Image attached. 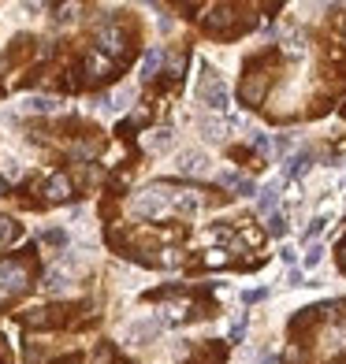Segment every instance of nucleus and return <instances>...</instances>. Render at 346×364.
I'll return each mask as SVG.
<instances>
[{
  "instance_id": "nucleus-1",
  "label": "nucleus",
  "mask_w": 346,
  "mask_h": 364,
  "mask_svg": "<svg viewBox=\"0 0 346 364\" xmlns=\"http://www.w3.org/2000/svg\"><path fill=\"white\" fill-rule=\"evenodd\" d=\"M172 197L175 193L168 186H150L130 201V208H135V216H142V220H160V216L172 212Z\"/></svg>"
},
{
  "instance_id": "nucleus-2",
  "label": "nucleus",
  "mask_w": 346,
  "mask_h": 364,
  "mask_svg": "<svg viewBox=\"0 0 346 364\" xmlns=\"http://www.w3.org/2000/svg\"><path fill=\"white\" fill-rule=\"evenodd\" d=\"M201 101L212 112H227V105H231V93L224 86V78L216 71H209V68H205V78H201Z\"/></svg>"
},
{
  "instance_id": "nucleus-3",
  "label": "nucleus",
  "mask_w": 346,
  "mask_h": 364,
  "mask_svg": "<svg viewBox=\"0 0 346 364\" xmlns=\"http://www.w3.org/2000/svg\"><path fill=\"white\" fill-rule=\"evenodd\" d=\"M30 283V272L19 260H4L0 264V294H23Z\"/></svg>"
},
{
  "instance_id": "nucleus-4",
  "label": "nucleus",
  "mask_w": 346,
  "mask_h": 364,
  "mask_svg": "<svg viewBox=\"0 0 346 364\" xmlns=\"http://www.w3.org/2000/svg\"><path fill=\"white\" fill-rule=\"evenodd\" d=\"M175 168H179V175L205 178V175H209V168H212V160L201 153V149H183V153H179V160H175Z\"/></svg>"
},
{
  "instance_id": "nucleus-5",
  "label": "nucleus",
  "mask_w": 346,
  "mask_h": 364,
  "mask_svg": "<svg viewBox=\"0 0 346 364\" xmlns=\"http://www.w3.org/2000/svg\"><path fill=\"white\" fill-rule=\"evenodd\" d=\"M160 320L157 316H142V320H135V323H130L127 327V342L130 346H150V342H157L160 338Z\"/></svg>"
},
{
  "instance_id": "nucleus-6",
  "label": "nucleus",
  "mask_w": 346,
  "mask_h": 364,
  "mask_svg": "<svg viewBox=\"0 0 346 364\" xmlns=\"http://www.w3.org/2000/svg\"><path fill=\"white\" fill-rule=\"evenodd\" d=\"M97 53H105L108 60L123 56L127 53V38L115 26H101V30H97Z\"/></svg>"
},
{
  "instance_id": "nucleus-7",
  "label": "nucleus",
  "mask_w": 346,
  "mask_h": 364,
  "mask_svg": "<svg viewBox=\"0 0 346 364\" xmlns=\"http://www.w3.org/2000/svg\"><path fill=\"white\" fill-rule=\"evenodd\" d=\"M71 272H75V268H68V264H56V268L45 272V283H41V287H45L48 294H63V290L71 287Z\"/></svg>"
},
{
  "instance_id": "nucleus-8",
  "label": "nucleus",
  "mask_w": 346,
  "mask_h": 364,
  "mask_svg": "<svg viewBox=\"0 0 346 364\" xmlns=\"http://www.w3.org/2000/svg\"><path fill=\"white\" fill-rule=\"evenodd\" d=\"M197 208H201V193H197V190H175L172 212H179V216H194Z\"/></svg>"
},
{
  "instance_id": "nucleus-9",
  "label": "nucleus",
  "mask_w": 346,
  "mask_h": 364,
  "mask_svg": "<svg viewBox=\"0 0 346 364\" xmlns=\"http://www.w3.org/2000/svg\"><path fill=\"white\" fill-rule=\"evenodd\" d=\"M235 127H242V119H201V134L209 141H224Z\"/></svg>"
},
{
  "instance_id": "nucleus-10",
  "label": "nucleus",
  "mask_w": 346,
  "mask_h": 364,
  "mask_svg": "<svg viewBox=\"0 0 346 364\" xmlns=\"http://www.w3.org/2000/svg\"><path fill=\"white\" fill-rule=\"evenodd\" d=\"M68 197H71V178L68 175H53V178H48L45 182V201H68Z\"/></svg>"
},
{
  "instance_id": "nucleus-11",
  "label": "nucleus",
  "mask_w": 346,
  "mask_h": 364,
  "mask_svg": "<svg viewBox=\"0 0 346 364\" xmlns=\"http://www.w3.org/2000/svg\"><path fill=\"white\" fill-rule=\"evenodd\" d=\"M108 75H112V60H108L105 53H90V56H86V78L105 82Z\"/></svg>"
},
{
  "instance_id": "nucleus-12",
  "label": "nucleus",
  "mask_w": 346,
  "mask_h": 364,
  "mask_svg": "<svg viewBox=\"0 0 346 364\" xmlns=\"http://www.w3.org/2000/svg\"><path fill=\"white\" fill-rule=\"evenodd\" d=\"M220 182H224L227 190H235L238 197H253V182L246 178V175H238V171H224V175H220Z\"/></svg>"
},
{
  "instance_id": "nucleus-13",
  "label": "nucleus",
  "mask_w": 346,
  "mask_h": 364,
  "mask_svg": "<svg viewBox=\"0 0 346 364\" xmlns=\"http://www.w3.org/2000/svg\"><path fill=\"white\" fill-rule=\"evenodd\" d=\"M276 205H279V182H268V186L257 193V208H261V216H272Z\"/></svg>"
},
{
  "instance_id": "nucleus-14",
  "label": "nucleus",
  "mask_w": 346,
  "mask_h": 364,
  "mask_svg": "<svg viewBox=\"0 0 346 364\" xmlns=\"http://www.w3.org/2000/svg\"><path fill=\"white\" fill-rule=\"evenodd\" d=\"M172 141H175V134L168 127H160V130H153V134H145V149H150V153H164V149H172Z\"/></svg>"
},
{
  "instance_id": "nucleus-15",
  "label": "nucleus",
  "mask_w": 346,
  "mask_h": 364,
  "mask_svg": "<svg viewBox=\"0 0 346 364\" xmlns=\"http://www.w3.org/2000/svg\"><path fill=\"white\" fill-rule=\"evenodd\" d=\"M160 63H164V53H160V48L145 53V60H142V82H153V78L160 75Z\"/></svg>"
},
{
  "instance_id": "nucleus-16",
  "label": "nucleus",
  "mask_w": 346,
  "mask_h": 364,
  "mask_svg": "<svg viewBox=\"0 0 346 364\" xmlns=\"http://www.w3.org/2000/svg\"><path fill=\"white\" fill-rule=\"evenodd\" d=\"M231 19H235V11H231L227 4H220V8H212V11L205 15V26H209V30H224Z\"/></svg>"
},
{
  "instance_id": "nucleus-17",
  "label": "nucleus",
  "mask_w": 346,
  "mask_h": 364,
  "mask_svg": "<svg viewBox=\"0 0 346 364\" xmlns=\"http://www.w3.org/2000/svg\"><path fill=\"white\" fill-rule=\"evenodd\" d=\"M309 168H313V156H309V153H294V156L287 160V175H290V178H302Z\"/></svg>"
},
{
  "instance_id": "nucleus-18",
  "label": "nucleus",
  "mask_w": 346,
  "mask_h": 364,
  "mask_svg": "<svg viewBox=\"0 0 346 364\" xmlns=\"http://www.w3.org/2000/svg\"><path fill=\"white\" fill-rule=\"evenodd\" d=\"M164 320H172V323H179V320H187L190 316V301H164Z\"/></svg>"
},
{
  "instance_id": "nucleus-19",
  "label": "nucleus",
  "mask_w": 346,
  "mask_h": 364,
  "mask_svg": "<svg viewBox=\"0 0 346 364\" xmlns=\"http://www.w3.org/2000/svg\"><path fill=\"white\" fill-rule=\"evenodd\" d=\"M0 178H4V182H19L23 178V164L15 156H4V160H0Z\"/></svg>"
},
{
  "instance_id": "nucleus-20",
  "label": "nucleus",
  "mask_w": 346,
  "mask_h": 364,
  "mask_svg": "<svg viewBox=\"0 0 346 364\" xmlns=\"http://www.w3.org/2000/svg\"><path fill=\"white\" fill-rule=\"evenodd\" d=\"M23 108H26V112H41V115H48V112H56L60 105L53 101V97H26Z\"/></svg>"
},
{
  "instance_id": "nucleus-21",
  "label": "nucleus",
  "mask_w": 346,
  "mask_h": 364,
  "mask_svg": "<svg viewBox=\"0 0 346 364\" xmlns=\"http://www.w3.org/2000/svg\"><path fill=\"white\" fill-rule=\"evenodd\" d=\"M15 238H19V223L8 220V216H0V250H4V245H11Z\"/></svg>"
},
{
  "instance_id": "nucleus-22",
  "label": "nucleus",
  "mask_w": 346,
  "mask_h": 364,
  "mask_svg": "<svg viewBox=\"0 0 346 364\" xmlns=\"http://www.w3.org/2000/svg\"><path fill=\"white\" fill-rule=\"evenodd\" d=\"M41 242L45 245H53V250H68V230H60V227H53V230H45V235H41Z\"/></svg>"
},
{
  "instance_id": "nucleus-23",
  "label": "nucleus",
  "mask_w": 346,
  "mask_h": 364,
  "mask_svg": "<svg viewBox=\"0 0 346 364\" xmlns=\"http://www.w3.org/2000/svg\"><path fill=\"white\" fill-rule=\"evenodd\" d=\"M23 323L26 327H48V323H53V316H48V309H30L26 316H23Z\"/></svg>"
},
{
  "instance_id": "nucleus-24",
  "label": "nucleus",
  "mask_w": 346,
  "mask_h": 364,
  "mask_svg": "<svg viewBox=\"0 0 346 364\" xmlns=\"http://www.w3.org/2000/svg\"><path fill=\"white\" fill-rule=\"evenodd\" d=\"M157 264H160V268H179V264H183V253H179V250H160Z\"/></svg>"
},
{
  "instance_id": "nucleus-25",
  "label": "nucleus",
  "mask_w": 346,
  "mask_h": 364,
  "mask_svg": "<svg viewBox=\"0 0 346 364\" xmlns=\"http://www.w3.org/2000/svg\"><path fill=\"white\" fill-rule=\"evenodd\" d=\"M268 235H287V216H283V212H272V216H268Z\"/></svg>"
},
{
  "instance_id": "nucleus-26",
  "label": "nucleus",
  "mask_w": 346,
  "mask_h": 364,
  "mask_svg": "<svg viewBox=\"0 0 346 364\" xmlns=\"http://www.w3.org/2000/svg\"><path fill=\"white\" fill-rule=\"evenodd\" d=\"M205 264H209V268H224L227 253H224V250H209V253H205Z\"/></svg>"
},
{
  "instance_id": "nucleus-27",
  "label": "nucleus",
  "mask_w": 346,
  "mask_h": 364,
  "mask_svg": "<svg viewBox=\"0 0 346 364\" xmlns=\"http://www.w3.org/2000/svg\"><path fill=\"white\" fill-rule=\"evenodd\" d=\"M320 260H324V250H320V245H309V250H305V268H317Z\"/></svg>"
},
{
  "instance_id": "nucleus-28",
  "label": "nucleus",
  "mask_w": 346,
  "mask_h": 364,
  "mask_svg": "<svg viewBox=\"0 0 346 364\" xmlns=\"http://www.w3.org/2000/svg\"><path fill=\"white\" fill-rule=\"evenodd\" d=\"M302 48H305L302 45V34H294V30H290V34H287V53L290 56H302Z\"/></svg>"
},
{
  "instance_id": "nucleus-29",
  "label": "nucleus",
  "mask_w": 346,
  "mask_h": 364,
  "mask_svg": "<svg viewBox=\"0 0 346 364\" xmlns=\"http://www.w3.org/2000/svg\"><path fill=\"white\" fill-rule=\"evenodd\" d=\"M75 11H78V4H63V8H56V23H71V19H75Z\"/></svg>"
},
{
  "instance_id": "nucleus-30",
  "label": "nucleus",
  "mask_w": 346,
  "mask_h": 364,
  "mask_svg": "<svg viewBox=\"0 0 346 364\" xmlns=\"http://www.w3.org/2000/svg\"><path fill=\"white\" fill-rule=\"evenodd\" d=\"M324 227H327V220H324V216H317V220L309 223V230H305V238H317V235H320Z\"/></svg>"
},
{
  "instance_id": "nucleus-31",
  "label": "nucleus",
  "mask_w": 346,
  "mask_h": 364,
  "mask_svg": "<svg viewBox=\"0 0 346 364\" xmlns=\"http://www.w3.org/2000/svg\"><path fill=\"white\" fill-rule=\"evenodd\" d=\"M242 335H246V320H242V316H238V320H235V323H231V342H238V338H242Z\"/></svg>"
},
{
  "instance_id": "nucleus-32",
  "label": "nucleus",
  "mask_w": 346,
  "mask_h": 364,
  "mask_svg": "<svg viewBox=\"0 0 346 364\" xmlns=\"http://www.w3.org/2000/svg\"><path fill=\"white\" fill-rule=\"evenodd\" d=\"M287 283H290V287H302V272H298V268H290V275H287Z\"/></svg>"
},
{
  "instance_id": "nucleus-33",
  "label": "nucleus",
  "mask_w": 346,
  "mask_h": 364,
  "mask_svg": "<svg viewBox=\"0 0 346 364\" xmlns=\"http://www.w3.org/2000/svg\"><path fill=\"white\" fill-rule=\"evenodd\" d=\"M339 268H342V272H346V242H342V245H339Z\"/></svg>"
},
{
  "instance_id": "nucleus-34",
  "label": "nucleus",
  "mask_w": 346,
  "mask_h": 364,
  "mask_svg": "<svg viewBox=\"0 0 346 364\" xmlns=\"http://www.w3.org/2000/svg\"><path fill=\"white\" fill-rule=\"evenodd\" d=\"M261 364H279V360H276V357H265V360H261Z\"/></svg>"
},
{
  "instance_id": "nucleus-35",
  "label": "nucleus",
  "mask_w": 346,
  "mask_h": 364,
  "mask_svg": "<svg viewBox=\"0 0 346 364\" xmlns=\"http://www.w3.org/2000/svg\"><path fill=\"white\" fill-rule=\"evenodd\" d=\"M4 190H8V182H4V178H0V193H4Z\"/></svg>"
}]
</instances>
